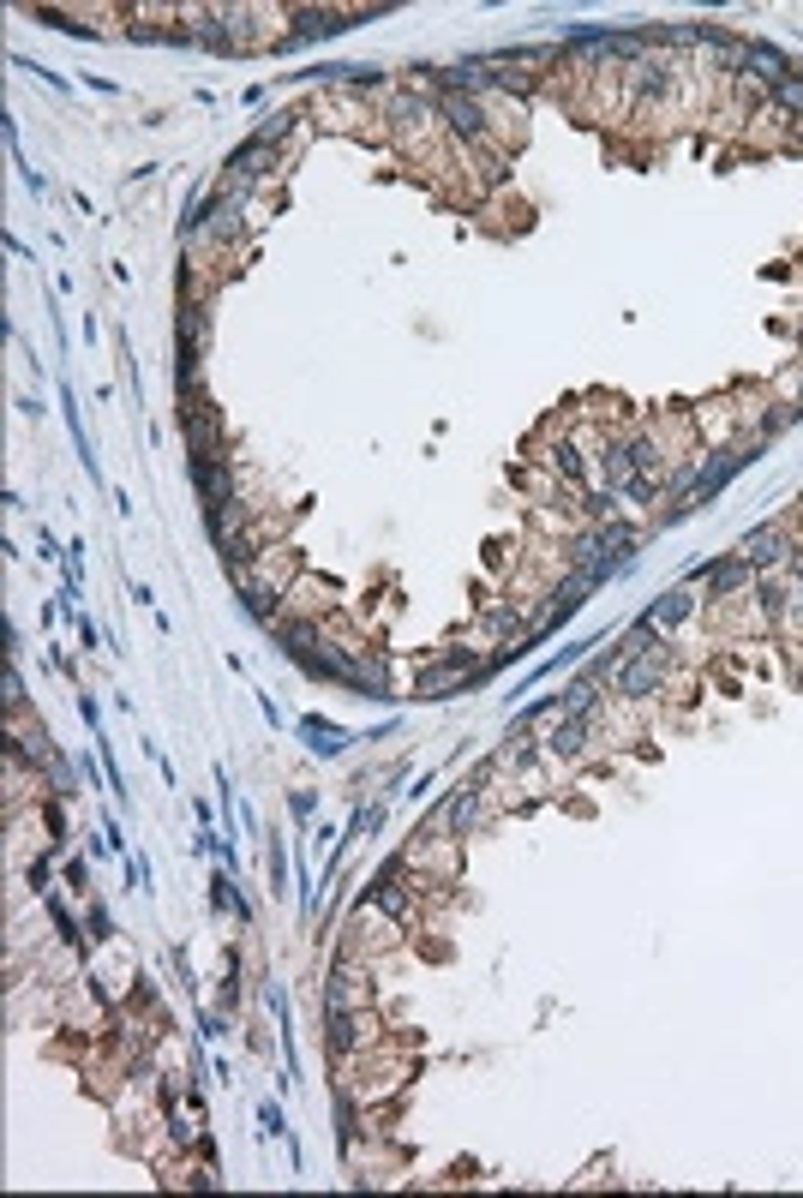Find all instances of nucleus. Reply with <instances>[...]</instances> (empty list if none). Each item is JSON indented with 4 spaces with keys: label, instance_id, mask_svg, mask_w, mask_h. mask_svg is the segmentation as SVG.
Listing matches in <instances>:
<instances>
[{
    "label": "nucleus",
    "instance_id": "1",
    "mask_svg": "<svg viewBox=\"0 0 803 1198\" xmlns=\"http://www.w3.org/2000/svg\"><path fill=\"white\" fill-rule=\"evenodd\" d=\"M660 683H666V653L660 647H648V653L618 665V695H630V701H648Z\"/></svg>",
    "mask_w": 803,
    "mask_h": 1198
},
{
    "label": "nucleus",
    "instance_id": "2",
    "mask_svg": "<svg viewBox=\"0 0 803 1198\" xmlns=\"http://www.w3.org/2000/svg\"><path fill=\"white\" fill-rule=\"evenodd\" d=\"M438 114H444V126H450L462 144H486V132H492V126H486V102H480V96H444V102H438Z\"/></svg>",
    "mask_w": 803,
    "mask_h": 1198
},
{
    "label": "nucleus",
    "instance_id": "3",
    "mask_svg": "<svg viewBox=\"0 0 803 1198\" xmlns=\"http://www.w3.org/2000/svg\"><path fill=\"white\" fill-rule=\"evenodd\" d=\"M786 72H792V60H786L780 48H768V42H744V54H738V78H756L762 90H774Z\"/></svg>",
    "mask_w": 803,
    "mask_h": 1198
},
{
    "label": "nucleus",
    "instance_id": "4",
    "mask_svg": "<svg viewBox=\"0 0 803 1198\" xmlns=\"http://www.w3.org/2000/svg\"><path fill=\"white\" fill-rule=\"evenodd\" d=\"M786 552H792V528H786V522H768V528H756V534L744 540L738 558H744L750 570H768V564H780Z\"/></svg>",
    "mask_w": 803,
    "mask_h": 1198
},
{
    "label": "nucleus",
    "instance_id": "5",
    "mask_svg": "<svg viewBox=\"0 0 803 1198\" xmlns=\"http://www.w3.org/2000/svg\"><path fill=\"white\" fill-rule=\"evenodd\" d=\"M372 899H378V911L384 917H396V923H408V911H414V893L402 887V863H390L378 881H372Z\"/></svg>",
    "mask_w": 803,
    "mask_h": 1198
},
{
    "label": "nucleus",
    "instance_id": "6",
    "mask_svg": "<svg viewBox=\"0 0 803 1198\" xmlns=\"http://www.w3.org/2000/svg\"><path fill=\"white\" fill-rule=\"evenodd\" d=\"M594 546H600V558H606V564H618V558H630V552H636V534H630L624 522H600Z\"/></svg>",
    "mask_w": 803,
    "mask_h": 1198
},
{
    "label": "nucleus",
    "instance_id": "7",
    "mask_svg": "<svg viewBox=\"0 0 803 1198\" xmlns=\"http://www.w3.org/2000/svg\"><path fill=\"white\" fill-rule=\"evenodd\" d=\"M546 743H552V755H558V761H576V755L588 749V719H564V725H558Z\"/></svg>",
    "mask_w": 803,
    "mask_h": 1198
},
{
    "label": "nucleus",
    "instance_id": "8",
    "mask_svg": "<svg viewBox=\"0 0 803 1198\" xmlns=\"http://www.w3.org/2000/svg\"><path fill=\"white\" fill-rule=\"evenodd\" d=\"M594 701H600V677H576V683L564 689V719H588Z\"/></svg>",
    "mask_w": 803,
    "mask_h": 1198
},
{
    "label": "nucleus",
    "instance_id": "9",
    "mask_svg": "<svg viewBox=\"0 0 803 1198\" xmlns=\"http://www.w3.org/2000/svg\"><path fill=\"white\" fill-rule=\"evenodd\" d=\"M444 821L456 827V839H468V827L480 821V791H474V785H468V791H456V797H450V809H444Z\"/></svg>",
    "mask_w": 803,
    "mask_h": 1198
},
{
    "label": "nucleus",
    "instance_id": "10",
    "mask_svg": "<svg viewBox=\"0 0 803 1198\" xmlns=\"http://www.w3.org/2000/svg\"><path fill=\"white\" fill-rule=\"evenodd\" d=\"M750 576H756V570H750L744 558H732V564H714V570H708V594H738Z\"/></svg>",
    "mask_w": 803,
    "mask_h": 1198
},
{
    "label": "nucleus",
    "instance_id": "11",
    "mask_svg": "<svg viewBox=\"0 0 803 1198\" xmlns=\"http://www.w3.org/2000/svg\"><path fill=\"white\" fill-rule=\"evenodd\" d=\"M774 108H780L786 120H803V72H798V66L774 84Z\"/></svg>",
    "mask_w": 803,
    "mask_h": 1198
},
{
    "label": "nucleus",
    "instance_id": "12",
    "mask_svg": "<svg viewBox=\"0 0 803 1198\" xmlns=\"http://www.w3.org/2000/svg\"><path fill=\"white\" fill-rule=\"evenodd\" d=\"M690 605H696V599H690V594H666V605H654V611H648V617H642V623H648V629H654V635H660V629H672V623H678V617H690Z\"/></svg>",
    "mask_w": 803,
    "mask_h": 1198
},
{
    "label": "nucleus",
    "instance_id": "13",
    "mask_svg": "<svg viewBox=\"0 0 803 1198\" xmlns=\"http://www.w3.org/2000/svg\"><path fill=\"white\" fill-rule=\"evenodd\" d=\"M486 623H492V635H504V641H522V635H528V617H522L516 605H492Z\"/></svg>",
    "mask_w": 803,
    "mask_h": 1198
},
{
    "label": "nucleus",
    "instance_id": "14",
    "mask_svg": "<svg viewBox=\"0 0 803 1198\" xmlns=\"http://www.w3.org/2000/svg\"><path fill=\"white\" fill-rule=\"evenodd\" d=\"M786 390H792V396L803 402V366H792V372H786Z\"/></svg>",
    "mask_w": 803,
    "mask_h": 1198
},
{
    "label": "nucleus",
    "instance_id": "15",
    "mask_svg": "<svg viewBox=\"0 0 803 1198\" xmlns=\"http://www.w3.org/2000/svg\"><path fill=\"white\" fill-rule=\"evenodd\" d=\"M792 582H798V599H803V558L792 564Z\"/></svg>",
    "mask_w": 803,
    "mask_h": 1198
},
{
    "label": "nucleus",
    "instance_id": "16",
    "mask_svg": "<svg viewBox=\"0 0 803 1198\" xmlns=\"http://www.w3.org/2000/svg\"><path fill=\"white\" fill-rule=\"evenodd\" d=\"M798 342H803V330H798Z\"/></svg>",
    "mask_w": 803,
    "mask_h": 1198
}]
</instances>
